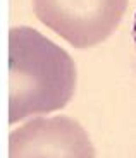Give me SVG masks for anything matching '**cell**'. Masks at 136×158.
Wrapping results in <instances>:
<instances>
[{
	"label": "cell",
	"instance_id": "cell-1",
	"mask_svg": "<svg viewBox=\"0 0 136 158\" xmlns=\"http://www.w3.org/2000/svg\"><path fill=\"white\" fill-rule=\"evenodd\" d=\"M76 65L66 50L28 26L9 31V124L66 107L76 89Z\"/></svg>",
	"mask_w": 136,
	"mask_h": 158
},
{
	"label": "cell",
	"instance_id": "cell-2",
	"mask_svg": "<svg viewBox=\"0 0 136 158\" xmlns=\"http://www.w3.org/2000/svg\"><path fill=\"white\" fill-rule=\"evenodd\" d=\"M128 0H33L38 21L74 48L102 43L116 31Z\"/></svg>",
	"mask_w": 136,
	"mask_h": 158
},
{
	"label": "cell",
	"instance_id": "cell-3",
	"mask_svg": "<svg viewBox=\"0 0 136 158\" xmlns=\"http://www.w3.org/2000/svg\"><path fill=\"white\" fill-rule=\"evenodd\" d=\"M9 158H95V148L74 118L35 117L9 134Z\"/></svg>",
	"mask_w": 136,
	"mask_h": 158
},
{
	"label": "cell",
	"instance_id": "cell-4",
	"mask_svg": "<svg viewBox=\"0 0 136 158\" xmlns=\"http://www.w3.org/2000/svg\"><path fill=\"white\" fill-rule=\"evenodd\" d=\"M133 38H134V45H136V14H134V26H133Z\"/></svg>",
	"mask_w": 136,
	"mask_h": 158
}]
</instances>
